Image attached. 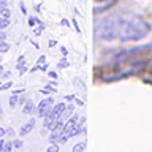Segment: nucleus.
<instances>
[{
	"label": "nucleus",
	"instance_id": "38",
	"mask_svg": "<svg viewBox=\"0 0 152 152\" xmlns=\"http://www.w3.org/2000/svg\"><path fill=\"white\" fill-rule=\"evenodd\" d=\"M19 92H24V89H18V90H14V92H13V94H16V95H18Z\"/></svg>",
	"mask_w": 152,
	"mask_h": 152
},
{
	"label": "nucleus",
	"instance_id": "27",
	"mask_svg": "<svg viewBox=\"0 0 152 152\" xmlns=\"http://www.w3.org/2000/svg\"><path fill=\"white\" fill-rule=\"evenodd\" d=\"M49 76L52 79H57V73H56V71H49Z\"/></svg>",
	"mask_w": 152,
	"mask_h": 152
},
{
	"label": "nucleus",
	"instance_id": "31",
	"mask_svg": "<svg viewBox=\"0 0 152 152\" xmlns=\"http://www.w3.org/2000/svg\"><path fill=\"white\" fill-rule=\"evenodd\" d=\"M7 38V35H5V32L3 30H0V40H5Z\"/></svg>",
	"mask_w": 152,
	"mask_h": 152
},
{
	"label": "nucleus",
	"instance_id": "33",
	"mask_svg": "<svg viewBox=\"0 0 152 152\" xmlns=\"http://www.w3.org/2000/svg\"><path fill=\"white\" fill-rule=\"evenodd\" d=\"M62 26H65V27H66V26H70V22L66 21V19H62Z\"/></svg>",
	"mask_w": 152,
	"mask_h": 152
},
{
	"label": "nucleus",
	"instance_id": "35",
	"mask_svg": "<svg viewBox=\"0 0 152 152\" xmlns=\"http://www.w3.org/2000/svg\"><path fill=\"white\" fill-rule=\"evenodd\" d=\"M5 135V128H2V127H0V138H2Z\"/></svg>",
	"mask_w": 152,
	"mask_h": 152
},
{
	"label": "nucleus",
	"instance_id": "11",
	"mask_svg": "<svg viewBox=\"0 0 152 152\" xmlns=\"http://www.w3.org/2000/svg\"><path fill=\"white\" fill-rule=\"evenodd\" d=\"M10 51V45L5 40H0V52H8Z\"/></svg>",
	"mask_w": 152,
	"mask_h": 152
},
{
	"label": "nucleus",
	"instance_id": "41",
	"mask_svg": "<svg viewBox=\"0 0 152 152\" xmlns=\"http://www.w3.org/2000/svg\"><path fill=\"white\" fill-rule=\"evenodd\" d=\"M0 64H2V59H0Z\"/></svg>",
	"mask_w": 152,
	"mask_h": 152
},
{
	"label": "nucleus",
	"instance_id": "10",
	"mask_svg": "<svg viewBox=\"0 0 152 152\" xmlns=\"http://www.w3.org/2000/svg\"><path fill=\"white\" fill-rule=\"evenodd\" d=\"M33 102H30V100H26V103H24V108H22V111L24 114H32L33 113Z\"/></svg>",
	"mask_w": 152,
	"mask_h": 152
},
{
	"label": "nucleus",
	"instance_id": "30",
	"mask_svg": "<svg viewBox=\"0 0 152 152\" xmlns=\"http://www.w3.org/2000/svg\"><path fill=\"white\" fill-rule=\"evenodd\" d=\"M41 30H43L41 27H40V28H35V30H33V33H35V35H40V33H41Z\"/></svg>",
	"mask_w": 152,
	"mask_h": 152
},
{
	"label": "nucleus",
	"instance_id": "15",
	"mask_svg": "<svg viewBox=\"0 0 152 152\" xmlns=\"http://www.w3.org/2000/svg\"><path fill=\"white\" fill-rule=\"evenodd\" d=\"M16 104H18V97H16V94H13L11 97H10V106L14 108Z\"/></svg>",
	"mask_w": 152,
	"mask_h": 152
},
{
	"label": "nucleus",
	"instance_id": "40",
	"mask_svg": "<svg viewBox=\"0 0 152 152\" xmlns=\"http://www.w3.org/2000/svg\"><path fill=\"white\" fill-rule=\"evenodd\" d=\"M0 116H2V108H0Z\"/></svg>",
	"mask_w": 152,
	"mask_h": 152
},
{
	"label": "nucleus",
	"instance_id": "20",
	"mask_svg": "<svg viewBox=\"0 0 152 152\" xmlns=\"http://www.w3.org/2000/svg\"><path fill=\"white\" fill-rule=\"evenodd\" d=\"M57 151H59V146L57 144H52V146L48 147V152H57Z\"/></svg>",
	"mask_w": 152,
	"mask_h": 152
},
{
	"label": "nucleus",
	"instance_id": "6",
	"mask_svg": "<svg viewBox=\"0 0 152 152\" xmlns=\"http://www.w3.org/2000/svg\"><path fill=\"white\" fill-rule=\"evenodd\" d=\"M56 124H57V117L54 116V114H52V113L46 114V116H45V127L48 128V130H54Z\"/></svg>",
	"mask_w": 152,
	"mask_h": 152
},
{
	"label": "nucleus",
	"instance_id": "3",
	"mask_svg": "<svg viewBox=\"0 0 152 152\" xmlns=\"http://www.w3.org/2000/svg\"><path fill=\"white\" fill-rule=\"evenodd\" d=\"M52 106H54V98L49 97V98H45L43 102H40L38 104V117H45L46 114H49L52 111Z\"/></svg>",
	"mask_w": 152,
	"mask_h": 152
},
{
	"label": "nucleus",
	"instance_id": "21",
	"mask_svg": "<svg viewBox=\"0 0 152 152\" xmlns=\"http://www.w3.org/2000/svg\"><path fill=\"white\" fill-rule=\"evenodd\" d=\"M11 149H13V144H11V142H8V144H5V147H3V151H5V152H10Z\"/></svg>",
	"mask_w": 152,
	"mask_h": 152
},
{
	"label": "nucleus",
	"instance_id": "25",
	"mask_svg": "<svg viewBox=\"0 0 152 152\" xmlns=\"http://www.w3.org/2000/svg\"><path fill=\"white\" fill-rule=\"evenodd\" d=\"M22 144H24V142H22V141H19V140H18V141H14V147H22Z\"/></svg>",
	"mask_w": 152,
	"mask_h": 152
},
{
	"label": "nucleus",
	"instance_id": "14",
	"mask_svg": "<svg viewBox=\"0 0 152 152\" xmlns=\"http://www.w3.org/2000/svg\"><path fill=\"white\" fill-rule=\"evenodd\" d=\"M86 149V142H79V144H76L73 147V152H81V151H84Z\"/></svg>",
	"mask_w": 152,
	"mask_h": 152
},
{
	"label": "nucleus",
	"instance_id": "28",
	"mask_svg": "<svg viewBox=\"0 0 152 152\" xmlns=\"http://www.w3.org/2000/svg\"><path fill=\"white\" fill-rule=\"evenodd\" d=\"M60 52H62L64 56H66V54H68V51H66V48H64V46L60 48Z\"/></svg>",
	"mask_w": 152,
	"mask_h": 152
},
{
	"label": "nucleus",
	"instance_id": "8",
	"mask_svg": "<svg viewBox=\"0 0 152 152\" xmlns=\"http://www.w3.org/2000/svg\"><path fill=\"white\" fill-rule=\"evenodd\" d=\"M33 125H35V119H30V121H28L26 125H24L22 128H21V136H24V135H27V133H30L32 132V128H33Z\"/></svg>",
	"mask_w": 152,
	"mask_h": 152
},
{
	"label": "nucleus",
	"instance_id": "22",
	"mask_svg": "<svg viewBox=\"0 0 152 152\" xmlns=\"http://www.w3.org/2000/svg\"><path fill=\"white\" fill-rule=\"evenodd\" d=\"M73 27L76 28V32H81V28H79V26H78V22H76V19H73Z\"/></svg>",
	"mask_w": 152,
	"mask_h": 152
},
{
	"label": "nucleus",
	"instance_id": "12",
	"mask_svg": "<svg viewBox=\"0 0 152 152\" xmlns=\"http://www.w3.org/2000/svg\"><path fill=\"white\" fill-rule=\"evenodd\" d=\"M10 26V19L7 18H0V30H5Z\"/></svg>",
	"mask_w": 152,
	"mask_h": 152
},
{
	"label": "nucleus",
	"instance_id": "13",
	"mask_svg": "<svg viewBox=\"0 0 152 152\" xmlns=\"http://www.w3.org/2000/svg\"><path fill=\"white\" fill-rule=\"evenodd\" d=\"M10 16H11V11H10L7 7L0 10V18H7V19H10Z\"/></svg>",
	"mask_w": 152,
	"mask_h": 152
},
{
	"label": "nucleus",
	"instance_id": "9",
	"mask_svg": "<svg viewBox=\"0 0 152 152\" xmlns=\"http://www.w3.org/2000/svg\"><path fill=\"white\" fill-rule=\"evenodd\" d=\"M65 108H66V106H65L64 103H59V104H56V106H52V111H51V113L54 114L56 117H59L60 114H62V111H64Z\"/></svg>",
	"mask_w": 152,
	"mask_h": 152
},
{
	"label": "nucleus",
	"instance_id": "1",
	"mask_svg": "<svg viewBox=\"0 0 152 152\" xmlns=\"http://www.w3.org/2000/svg\"><path fill=\"white\" fill-rule=\"evenodd\" d=\"M152 26L144 18L133 13H122L104 18L97 24V37L111 41L119 38L121 41H136L149 35Z\"/></svg>",
	"mask_w": 152,
	"mask_h": 152
},
{
	"label": "nucleus",
	"instance_id": "26",
	"mask_svg": "<svg viewBox=\"0 0 152 152\" xmlns=\"http://www.w3.org/2000/svg\"><path fill=\"white\" fill-rule=\"evenodd\" d=\"M7 7V0H0V10Z\"/></svg>",
	"mask_w": 152,
	"mask_h": 152
},
{
	"label": "nucleus",
	"instance_id": "39",
	"mask_svg": "<svg viewBox=\"0 0 152 152\" xmlns=\"http://www.w3.org/2000/svg\"><path fill=\"white\" fill-rule=\"evenodd\" d=\"M0 73H3V66H2V64H0Z\"/></svg>",
	"mask_w": 152,
	"mask_h": 152
},
{
	"label": "nucleus",
	"instance_id": "18",
	"mask_svg": "<svg viewBox=\"0 0 152 152\" xmlns=\"http://www.w3.org/2000/svg\"><path fill=\"white\" fill-rule=\"evenodd\" d=\"M11 86H13V83H11V81H8V83H5L3 86H0V90H7V89L11 87Z\"/></svg>",
	"mask_w": 152,
	"mask_h": 152
},
{
	"label": "nucleus",
	"instance_id": "16",
	"mask_svg": "<svg viewBox=\"0 0 152 152\" xmlns=\"http://www.w3.org/2000/svg\"><path fill=\"white\" fill-rule=\"evenodd\" d=\"M40 92H41V94H49V92H56V89L51 87V86H46L45 89H40Z\"/></svg>",
	"mask_w": 152,
	"mask_h": 152
},
{
	"label": "nucleus",
	"instance_id": "23",
	"mask_svg": "<svg viewBox=\"0 0 152 152\" xmlns=\"http://www.w3.org/2000/svg\"><path fill=\"white\" fill-rule=\"evenodd\" d=\"M35 22H37V19H33V18H30V19H28V26H30V27H33V26H35Z\"/></svg>",
	"mask_w": 152,
	"mask_h": 152
},
{
	"label": "nucleus",
	"instance_id": "24",
	"mask_svg": "<svg viewBox=\"0 0 152 152\" xmlns=\"http://www.w3.org/2000/svg\"><path fill=\"white\" fill-rule=\"evenodd\" d=\"M3 147H5V140L0 138V152H3Z\"/></svg>",
	"mask_w": 152,
	"mask_h": 152
},
{
	"label": "nucleus",
	"instance_id": "19",
	"mask_svg": "<svg viewBox=\"0 0 152 152\" xmlns=\"http://www.w3.org/2000/svg\"><path fill=\"white\" fill-rule=\"evenodd\" d=\"M45 62H46V56H40V59H38V62H37V66H41Z\"/></svg>",
	"mask_w": 152,
	"mask_h": 152
},
{
	"label": "nucleus",
	"instance_id": "36",
	"mask_svg": "<svg viewBox=\"0 0 152 152\" xmlns=\"http://www.w3.org/2000/svg\"><path fill=\"white\" fill-rule=\"evenodd\" d=\"M8 76H10V71H5V73H3V76H2V78H8Z\"/></svg>",
	"mask_w": 152,
	"mask_h": 152
},
{
	"label": "nucleus",
	"instance_id": "34",
	"mask_svg": "<svg viewBox=\"0 0 152 152\" xmlns=\"http://www.w3.org/2000/svg\"><path fill=\"white\" fill-rule=\"evenodd\" d=\"M76 97H75V95H66V97H65V100H75Z\"/></svg>",
	"mask_w": 152,
	"mask_h": 152
},
{
	"label": "nucleus",
	"instance_id": "7",
	"mask_svg": "<svg viewBox=\"0 0 152 152\" xmlns=\"http://www.w3.org/2000/svg\"><path fill=\"white\" fill-rule=\"evenodd\" d=\"M71 114H73V106H66L64 111H62V114L59 117H57V122H65L66 119H68Z\"/></svg>",
	"mask_w": 152,
	"mask_h": 152
},
{
	"label": "nucleus",
	"instance_id": "29",
	"mask_svg": "<svg viewBox=\"0 0 152 152\" xmlns=\"http://www.w3.org/2000/svg\"><path fill=\"white\" fill-rule=\"evenodd\" d=\"M19 7H21V11H22L24 14L27 13V10H26V7H24V3H19Z\"/></svg>",
	"mask_w": 152,
	"mask_h": 152
},
{
	"label": "nucleus",
	"instance_id": "37",
	"mask_svg": "<svg viewBox=\"0 0 152 152\" xmlns=\"http://www.w3.org/2000/svg\"><path fill=\"white\" fill-rule=\"evenodd\" d=\"M76 103H78L79 106H84V102H81V100H76Z\"/></svg>",
	"mask_w": 152,
	"mask_h": 152
},
{
	"label": "nucleus",
	"instance_id": "32",
	"mask_svg": "<svg viewBox=\"0 0 152 152\" xmlns=\"http://www.w3.org/2000/svg\"><path fill=\"white\" fill-rule=\"evenodd\" d=\"M56 45H57V41H56V40H49V48L56 46Z\"/></svg>",
	"mask_w": 152,
	"mask_h": 152
},
{
	"label": "nucleus",
	"instance_id": "2",
	"mask_svg": "<svg viewBox=\"0 0 152 152\" xmlns=\"http://www.w3.org/2000/svg\"><path fill=\"white\" fill-rule=\"evenodd\" d=\"M152 49V45L132 48V49H124L114 56L111 64L103 66V79L113 81V79H122L128 78L132 75H136L142 71L147 65V52Z\"/></svg>",
	"mask_w": 152,
	"mask_h": 152
},
{
	"label": "nucleus",
	"instance_id": "4",
	"mask_svg": "<svg viewBox=\"0 0 152 152\" xmlns=\"http://www.w3.org/2000/svg\"><path fill=\"white\" fill-rule=\"evenodd\" d=\"M114 3H117V0H94V13L100 14V13L106 11Z\"/></svg>",
	"mask_w": 152,
	"mask_h": 152
},
{
	"label": "nucleus",
	"instance_id": "17",
	"mask_svg": "<svg viewBox=\"0 0 152 152\" xmlns=\"http://www.w3.org/2000/svg\"><path fill=\"white\" fill-rule=\"evenodd\" d=\"M68 65H70V64H68V60H66V59H62V60L59 62V68H66Z\"/></svg>",
	"mask_w": 152,
	"mask_h": 152
},
{
	"label": "nucleus",
	"instance_id": "5",
	"mask_svg": "<svg viewBox=\"0 0 152 152\" xmlns=\"http://www.w3.org/2000/svg\"><path fill=\"white\" fill-rule=\"evenodd\" d=\"M78 122H79V116H78V114L71 116V117H70V121H68V122H65V125H64V133H66V135H68V133L76 127V124H78Z\"/></svg>",
	"mask_w": 152,
	"mask_h": 152
}]
</instances>
